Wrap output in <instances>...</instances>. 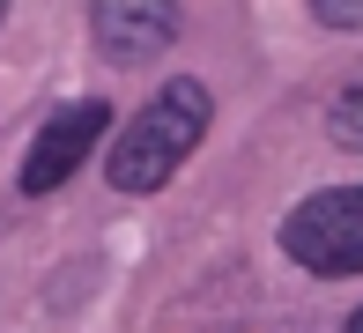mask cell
Segmentation results:
<instances>
[{
  "mask_svg": "<svg viewBox=\"0 0 363 333\" xmlns=\"http://www.w3.org/2000/svg\"><path fill=\"white\" fill-rule=\"evenodd\" d=\"M208 119H216V96H208L193 74L163 81V89L141 104V119L119 133V148H111V163H104L111 186H119V193H163L178 178V163L201 148Z\"/></svg>",
  "mask_w": 363,
  "mask_h": 333,
  "instance_id": "6da1fadb",
  "label": "cell"
},
{
  "mask_svg": "<svg viewBox=\"0 0 363 333\" xmlns=\"http://www.w3.org/2000/svg\"><path fill=\"white\" fill-rule=\"evenodd\" d=\"M282 252L304 274H363V186H326L311 200H296L282 222Z\"/></svg>",
  "mask_w": 363,
  "mask_h": 333,
  "instance_id": "7a4b0ae2",
  "label": "cell"
},
{
  "mask_svg": "<svg viewBox=\"0 0 363 333\" xmlns=\"http://www.w3.org/2000/svg\"><path fill=\"white\" fill-rule=\"evenodd\" d=\"M104 126H111V104H104V96L60 104L52 119L38 126V141H30V156H23V178H15V186H23V193H52V186H67V178L82 171V163L96 156Z\"/></svg>",
  "mask_w": 363,
  "mask_h": 333,
  "instance_id": "3957f363",
  "label": "cell"
},
{
  "mask_svg": "<svg viewBox=\"0 0 363 333\" xmlns=\"http://www.w3.org/2000/svg\"><path fill=\"white\" fill-rule=\"evenodd\" d=\"M89 45L111 67H148L163 45H178V8L171 0H96L89 8Z\"/></svg>",
  "mask_w": 363,
  "mask_h": 333,
  "instance_id": "277c9868",
  "label": "cell"
},
{
  "mask_svg": "<svg viewBox=\"0 0 363 333\" xmlns=\"http://www.w3.org/2000/svg\"><path fill=\"white\" fill-rule=\"evenodd\" d=\"M326 133H334L341 148H363V74H349L341 96L326 104Z\"/></svg>",
  "mask_w": 363,
  "mask_h": 333,
  "instance_id": "5b68a950",
  "label": "cell"
},
{
  "mask_svg": "<svg viewBox=\"0 0 363 333\" xmlns=\"http://www.w3.org/2000/svg\"><path fill=\"white\" fill-rule=\"evenodd\" d=\"M311 15H319L326 30H356V23H363V0H319Z\"/></svg>",
  "mask_w": 363,
  "mask_h": 333,
  "instance_id": "8992f818",
  "label": "cell"
},
{
  "mask_svg": "<svg viewBox=\"0 0 363 333\" xmlns=\"http://www.w3.org/2000/svg\"><path fill=\"white\" fill-rule=\"evenodd\" d=\"M349 333H363V304H356V311H349Z\"/></svg>",
  "mask_w": 363,
  "mask_h": 333,
  "instance_id": "52a82bcc",
  "label": "cell"
},
{
  "mask_svg": "<svg viewBox=\"0 0 363 333\" xmlns=\"http://www.w3.org/2000/svg\"><path fill=\"white\" fill-rule=\"evenodd\" d=\"M0 23H8V8H0Z\"/></svg>",
  "mask_w": 363,
  "mask_h": 333,
  "instance_id": "ba28073f",
  "label": "cell"
}]
</instances>
